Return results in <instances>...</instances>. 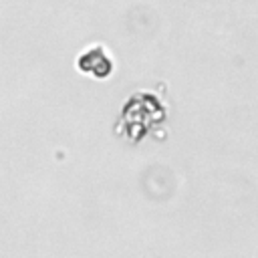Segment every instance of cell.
<instances>
[{
  "instance_id": "1",
  "label": "cell",
  "mask_w": 258,
  "mask_h": 258,
  "mask_svg": "<svg viewBox=\"0 0 258 258\" xmlns=\"http://www.w3.org/2000/svg\"><path fill=\"white\" fill-rule=\"evenodd\" d=\"M83 62H91V67L87 69L89 73H93L95 77H107L109 75V71H111V60H109V56L97 46V48H93L91 52H87L83 58H81Z\"/></svg>"
}]
</instances>
